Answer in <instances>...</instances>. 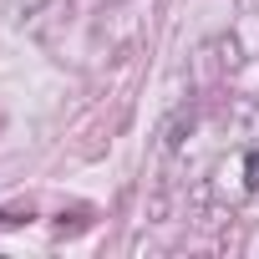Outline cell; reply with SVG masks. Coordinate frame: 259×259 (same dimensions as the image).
Returning <instances> with one entry per match:
<instances>
[{
  "label": "cell",
  "instance_id": "6da1fadb",
  "mask_svg": "<svg viewBox=\"0 0 259 259\" xmlns=\"http://www.w3.org/2000/svg\"><path fill=\"white\" fill-rule=\"evenodd\" d=\"M244 173H249L244 183H249V188H259V153H249V163H244Z\"/></svg>",
  "mask_w": 259,
  "mask_h": 259
}]
</instances>
